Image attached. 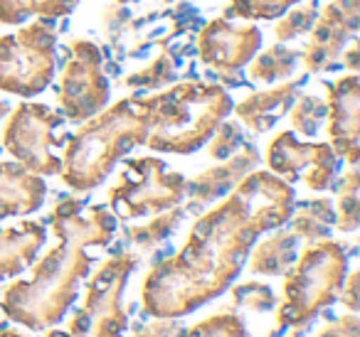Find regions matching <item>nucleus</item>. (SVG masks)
<instances>
[{
    "label": "nucleus",
    "mask_w": 360,
    "mask_h": 337,
    "mask_svg": "<svg viewBox=\"0 0 360 337\" xmlns=\"http://www.w3.org/2000/svg\"><path fill=\"white\" fill-rule=\"evenodd\" d=\"M348 276V253L343 244L321 239L296 256L284 273V300L276 308V325L304 330L323 308L338 300Z\"/></svg>",
    "instance_id": "39448f33"
},
{
    "label": "nucleus",
    "mask_w": 360,
    "mask_h": 337,
    "mask_svg": "<svg viewBox=\"0 0 360 337\" xmlns=\"http://www.w3.org/2000/svg\"><path fill=\"white\" fill-rule=\"evenodd\" d=\"M183 217H186V212H183L180 204L178 207H170V209H165V212H158L148 224H143V227H129L126 229V239H129L131 244H136V246H141L143 251H150V249H155L163 239H168L170 234L178 229Z\"/></svg>",
    "instance_id": "5701e85b"
},
{
    "label": "nucleus",
    "mask_w": 360,
    "mask_h": 337,
    "mask_svg": "<svg viewBox=\"0 0 360 337\" xmlns=\"http://www.w3.org/2000/svg\"><path fill=\"white\" fill-rule=\"evenodd\" d=\"M178 337H247V330L245 320L232 310H227L195 322L191 330H183Z\"/></svg>",
    "instance_id": "bb28decb"
},
{
    "label": "nucleus",
    "mask_w": 360,
    "mask_h": 337,
    "mask_svg": "<svg viewBox=\"0 0 360 337\" xmlns=\"http://www.w3.org/2000/svg\"><path fill=\"white\" fill-rule=\"evenodd\" d=\"M232 305L250 308V310H269L274 308V291L266 283H240V286H232Z\"/></svg>",
    "instance_id": "7c9ffc66"
},
{
    "label": "nucleus",
    "mask_w": 360,
    "mask_h": 337,
    "mask_svg": "<svg viewBox=\"0 0 360 337\" xmlns=\"http://www.w3.org/2000/svg\"><path fill=\"white\" fill-rule=\"evenodd\" d=\"M8 111H11V106H8L6 101H0V119H3V116H6Z\"/></svg>",
    "instance_id": "e433bc0d"
},
{
    "label": "nucleus",
    "mask_w": 360,
    "mask_h": 337,
    "mask_svg": "<svg viewBox=\"0 0 360 337\" xmlns=\"http://www.w3.org/2000/svg\"><path fill=\"white\" fill-rule=\"evenodd\" d=\"M259 163V150L252 143H245L242 150H237L235 155H230L227 160H220V165L207 168L205 173L195 175L193 180L186 183V209L183 212H200L207 204H212L215 199L225 197L227 192L235 190V185L240 183L245 175H250Z\"/></svg>",
    "instance_id": "2eb2a0df"
},
{
    "label": "nucleus",
    "mask_w": 360,
    "mask_h": 337,
    "mask_svg": "<svg viewBox=\"0 0 360 337\" xmlns=\"http://www.w3.org/2000/svg\"><path fill=\"white\" fill-rule=\"evenodd\" d=\"M242 145H245V136H242L240 124L222 121L215 133L210 136V140H207V155H210L212 160H227L230 155H235Z\"/></svg>",
    "instance_id": "c756f323"
},
{
    "label": "nucleus",
    "mask_w": 360,
    "mask_h": 337,
    "mask_svg": "<svg viewBox=\"0 0 360 337\" xmlns=\"http://www.w3.org/2000/svg\"><path fill=\"white\" fill-rule=\"evenodd\" d=\"M360 173L350 168L348 173L340 175L335 183V192H338V212H335V227L340 232H355L360 224Z\"/></svg>",
    "instance_id": "b1692460"
},
{
    "label": "nucleus",
    "mask_w": 360,
    "mask_h": 337,
    "mask_svg": "<svg viewBox=\"0 0 360 337\" xmlns=\"http://www.w3.org/2000/svg\"><path fill=\"white\" fill-rule=\"evenodd\" d=\"M358 288H360V273L353 271L348 276V281H343V288H340L338 298L343 305H348L350 312H355L360 308V300H358Z\"/></svg>",
    "instance_id": "72a5a7b5"
},
{
    "label": "nucleus",
    "mask_w": 360,
    "mask_h": 337,
    "mask_svg": "<svg viewBox=\"0 0 360 337\" xmlns=\"http://www.w3.org/2000/svg\"><path fill=\"white\" fill-rule=\"evenodd\" d=\"M65 124V116L45 104H20L13 109L3 126V148L20 165L37 175H60L62 158L55 148L67 143L55 131Z\"/></svg>",
    "instance_id": "1a4fd4ad"
},
{
    "label": "nucleus",
    "mask_w": 360,
    "mask_h": 337,
    "mask_svg": "<svg viewBox=\"0 0 360 337\" xmlns=\"http://www.w3.org/2000/svg\"><path fill=\"white\" fill-rule=\"evenodd\" d=\"M150 116L146 96H126L84 121L65 143L60 178L75 192L99 187L126 153L146 143Z\"/></svg>",
    "instance_id": "7ed1b4c3"
},
{
    "label": "nucleus",
    "mask_w": 360,
    "mask_h": 337,
    "mask_svg": "<svg viewBox=\"0 0 360 337\" xmlns=\"http://www.w3.org/2000/svg\"><path fill=\"white\" fill-rule=\"evenodd\" d=\"M186 183L183 173L168 170L160 158L141 155L126 160L106 199L121 219H136L178 207L186 197Z\"/></svg>",
    "instance_id": "6e6552de"
},
{
    "label": "nucleus",
    "mask_w": 360,
    "mask_h": 337,
    "mask_svg": "<svg viewBox=\"0 0 360 337\" xmlns=\"http://www.w3.org/2000/svg\"><path fill=\"white\" fill-rule=\"evenodd\" d=\"M299 237L291 229H281L266 237L264 242L255 244L250 251V271L257 276H284L296 261Z\"/></svg>",
    "instance_id": "6ab92c4d"
},
{
    "label": "nucleus",
    "mask_w": 360,
    "mask_h": 337,
    "mask_svg": "<svg viewBox=\"0 0 360 337\" xmlns=\"http://www.w3.org/2000/svg\"><path fill=\"white\" fill-rule=\"evenodd\" d=\"M301 84H304V77L284 81V84L274 86V89L255 91V94L245 96L235 106L237 119L255 133H266L269 128H274L281 116L289 114L291 104H294L301 91Z\"/></svg>",
    "instance_id": "f3484780"
},
{
    "label": "nucleus",
    "mask_w": 360,
    "mask_h": 337,
    "mask_svg": "<svg viewBox=\"0 0 360 337\" xmlns=\"http://www.w3.org/2000/svg\"><path fill=\"white\" fill-rule=\"evenodd\" d=\"M57 101L65 121L84 124L109 104V79L104 74L101 47L91 40H72L67 45Z\"/></svg>",
    "instance_id": "9d476101"
},
{
    "label": "nucleus",
    "mask_w": 360,
    "mask_h": 337,
    "mask_svg": "<svg viewBox=\"0 0 360 337\" xmlns=\"http://www.w3.org/2000/svg\"><path fill=\"white\" fill-rule=\"evenodd\" d=\"M299 50H289L279 42V45L269 47L262 55H255L250 62V79L259 81V84H274V81H284L294 74L296 65H299Z\"/></svg>",
    "instance_id": "4be33fe9"
},
{
    "label": "nucleus",
    "mask_w": 360,
    "mask_h": 337,
    "mask_svg": "<svg viewBox=\"0 0 360 337\" xmlns=\"http://www.w3.org/2000/svg\"><path fill=\"white\" fill-rule=\"evenodd\" d=\"M79 0H0V25H22L27 18L52 22L70 15Z\"/></svg>",
    "instance_id": "412c9836"
},
{
    "label": "nucleus",
    "mask_w": 360,
    "mask_h": 337,
    "mask_svg": "<svg viewBox=\"0 0 360 337\" xmlns=\"http://www.w3.org/2000/svg\"><path fill=\"white\" fill-rule=\"evenodd\" d=\"M289 337H299V330H294V332H291V335Z\"/></svg>",
    "instance_id": "4c0bfd02"
},
{
    "label": "nucleus",
    "mask_w": 360,
    "mask_h": 337,
    "mask_svg": "<svg viewBox=\"0 0 360 337\" xmlns=\"http://www.w3.org/2000/svg\"><path fill=\"white\" fill-rule=\"evenodd\" d=\"M360 27V0H330L319 13L306 50L301 52V65L309 74L328 72L338 65L340 52Z\"/></svg>",
    "instance_id": "f8f14e48"
},
{
    "label": "nucleus",
    "mask_w": 360,
    "mask_h": 337,
    "mask_svg": "<svg viewBox=\"0 0 360 337\" xmlns=\"http://www.w3.org/2000/svg\"><path fill=\"white\" fill-rule=\"evenodd\" d=\"M0 337H25V335H22V332H18V330H8V327H6V330H0Z\"/></svg>",
    "instance_id": "c9c22d12"
},
{
    "label": "nucleus",
    "mask_w": 360,
    "mask_h": 337,
    "mask_svg": "<svg viewBox=\"0 0 360 337\" xmlns=\"http://www.w3.org/2000/svg\"><path fill=\"white\" fill-rule=\"evenodd\" d=\"M119 3H126V0H119Z\"/></svg>",
    "instance_id": "58836bf2"
},
{
    "label": "nucleus",
    "mask_w": 360,
    "mask_h": 337,
    "mask_svg": "<svg viewBox=\"0 0 360 337\" xmlns=\"http://www.w3.org/2000/svg\"><path fill=\"white\" fill-rule=\"evenodd\" d=\"M294 187L269 170H252L217 207L205 212L178 253L158 261L141 286V310L148 317L191 315L230 288L252 246L279 229L294 212Z\"/></svg>",
    "instance_id": "f257e3e1"
},
{
    "label": "nucleus",
    "mask_w": 360,
    "mask_h": 337,
    "mask_svg": "<svg viewBox=\"0 0 360 337\" xmlns=\"http://www.w3.org/2000/svg\"><path fill=\"white\" fill-rule=\"evenodd\" d=\"M57 70V35L45 20L0 37V91L30 99L52 84Z\"/></svg>",
    "instance_id": "0eeeda50"
},
{
    "label": "nucleus",
    "mask_w": 360,
    "mask_h": 337,
    "mask_svg": "<svg viewBox=\"0 0 360 337\" xmlns=\"http://www.w3.org/2000/svg\"><path fill=\"white\" fill-rule=\"evenodd\" d=\"M183 327L175 320H165V317H155V322L148 325H139L131 337H178Z\"/></svg>",
    "instance_id": "2f4dec72"
},
{
    "label": "nucleus",
    "mask_w": 360,
    "mask_h": 337,
    "mask_svg": "<svg viewBox=\"0 0 360 337\" xmlns=\"http://www.w3.org/2000/svg\"><path fill=\"white\" fill-rule=\"evenodd\" d=\"M291 232L306 244L321 242L335 227V209L328 197H314L294 202V212L289 217Z\"/></svg>",
    "instance_id": "aec40b11"
},
{
    "label": "nucleus",
    "mask_w": 360,
    "mask_h": 337,
    "mask_svg": "<svg viewBox=\"0 0 360 337\" xmlns=\"http://www.w3.org/2000/svg\"><path fill=\"white\" fill-rule=\"evenodd\" d=\"M340 62H343V67H348L350 72L360 70V47H358V42L353 40V47H350L348 52H340Z\"/></svg>",
    "instance_id": "f704fd0d"
},
{
    "label": "nucleus",
    "mask_w": 360,
    "mask_h": 337,
    "mask_svg": "<svg viewBox=\"0 0 360 337\" xmlns=\"http://www.w3.org/2000/svg\"><path fill=\"white\" fill-rule=\"evenodd\" d=\"M47 222L57 246L32 266L30 281H13L0 298L8 320L30 330H45L65 317L79 296L82 281L89 278L91 256L86 249L106 246L116 234V217L109 207H86L79 197L60 199Z\"/></svg>",
    "instance_id": "f03ea898"
},
{
    "label": "nucleus",
    "mask_w": 360,
    "mask_h": 337,
    "mask_svg": "<svg viewBox=\"0 0 360 337\" xmlns=\"http://www.w3.org/2000/svg\"><path fill=\"white\" fill-rule=\"evenodd\" d=\"M45 237L47 232L42 222H22L18 227L0 229V283L35 263Z\"/></svg>",
    "instance_id": "a211bd4d"
},
{
    "label": "nucleus",
    "mask_w": 360,
    "mask_h": 337,
    "mask_svg": "<svg viewBox=\"0 0 360 337\" xmlns=\"http://www.w3.org/2000/svg\"><path fill=\"white\" fill-rule=\"evenodd\" d=\"M316 337H360V320L350 312V315L338 317L328 327H323Z\"/></svg>",
    "instance_id": "473e14b6"
},
{
    "label": "nucleus",
    "mask_w": 360,
    "mask_h": 337,
    "mask_svg": "<svg viewBox=\"0 0 360 337\" xmlns=\"http://www.w3.org/2000/svg\"><path fill=\"white\" fill-rule=\"evenodd\" d=\"M146 104L150 126L143 145L155 153L175 155L200 150L232 111L230 94L222 86L202 81H183L148 94Z\"/></svg>",
    "instance_id": "20e7f679"
},
{
    "label": "nucleus",
    "mask_w": 360,
    "mask_h": 337,
    "mask_svg": "<svg viewBox=\"0 0 360 337\" xmlns=\"http://www.w3.org/2000/svg\"><path fill=\"white\" fill-rule=\"evenodd\" d=\"M266 168L286 183H304L314 192H323L333 185L340 158L328 143H304L294 131H281L266 145Z\"/></svg>",
    "instance_id": "9b49d317"
},
{
    "label": "nucleus",
    "mask_w": 360,
    "mask_h": 337,
    "mask_svg": "<svg viewBox=\"0 0 360 337\" xmlns=\"http://www.w3.org/2000/svg\"><path fill=\"white\" fill-rule=\"evenodd\" d=\"M301 0H230L225 8V18L230 20H276L289 8L299 6Z\"/></svg>",
    "instance_id": "393cba45"
},
{
    "label": "nucleus",
    "mask_w": 360,
    "mask_h": 337,
    "mask_svg": "<svg viewBox=\"0 0 360 337\" xmlns=\"http://www.w3.org/2000/svg\"><path fill=\"white\" fill-rule=\"evenodd\" d=\"M326 119L333 153L355 168L360 160V77L345 74L326 86Z\"/></svg>",
    "instance_id": "4468645a"
},
{
    "label": "nucleus",
    "mask_w": 360,
    "mask_h": 337,
    "mask_svg": "<svg viewBox=\"0 0 360 337\" xmlns=\"http://www.w3.org/2000/svg\"><path fill=\"white\" fill-rule=\"evenodd\" d=\"M289 119L294 131H299L306 138H314L319 133L321 124L326 121V101L314 94H301L289 109Z\"/></svg>",
    "instance_id": "a878e982"
},
{
    "label": "nucleus",
    "mask_w": 360,
    "mask_h": 337,
    "mask_svg": "<svg viewBox=\"0 0 360 337\" xmlns=\"http://www.w3.org/2000/svg\"><path fill=\"white\" fill-rule=\"evenodd\" d=\"M173 79H175V67H173V62H170V57L158 55L146 70L129 77L126 84L134 86V89H160V86H165Z\"/></svg>",
    "instance_id": "c85d7f7f"
},
{
    "label": "nucleus",
    "mask_w": 360,
    "mask_h": 337,
    "mask_svg": "<svg viewBox=\"0 0 360 337\" xmlns=\"http://www.w3.org/2000/svg\"><path fill=\"white\" fill-rule=\"evenodd\" d=\"M139 266L131 251L109 256L86 283L84 305L75 312L67 330H50L45 337H121L129 327V317L121 305V296L129 276Z\"/></svg>",
    "instance_id": "423d86ee"
},
{
    "label": "nucleus",
    "mask_w": 360,
    "mask_h": 337,
    "mask_svg": "<svg viewBox=\"0 0 360 337\" xmlns=\"http://www.w3.org/2000/svg\"><path fill=\"white\" fill-rule=\"evenodd\" d=\"M316 18H319V6L316 3H306V6H294L281 15V20L276 22L274 35L279 42H289L294 37L304 35L314 27Z\"/></svg>",
    "instance_id": "cd10ccee"
},
{
    "label": "nucleus",
    "mask_w": 360,
    "mask_h": 337,
    "mask_svg": "<svg viewBox=\"0 0 360 337\" xmlns=\"http://www.w3.org/2000/svg\"><path fill=\"white\" fill-rule=\"evenodd\" d=\"M45 178L20 163H0V222L25 217L45 204Z\"/></svg>",
    "instance_id": "dca6fc26"
},
{
    "label": "nucleus",
    "mask_w": 360,
    "mask_h": 337,
    "mask_svg": "<svg viewBox=\"0 0 360 337\" xmlns=\"http://www.w3.org/2000/svg\"><path fill=\"white\" fill-rule=\"evenodd\" d=\"M262 47V30L252 22L235 25L230 18H215L198 35V55L217 74H235L252 62Z\"/></svg>",
    "instance_id": "ddd939ff"
}]
</instances>
